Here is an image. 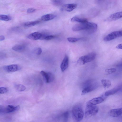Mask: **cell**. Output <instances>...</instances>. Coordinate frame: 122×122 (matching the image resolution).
<instances>
[{
  "label": "cell",
  "mask_w": 122,
  "mask_h": 122,
  "mask_svg": "<svg viewBox=\"0 0 122 122\" xmlns=\"http://www.w3.org/2000/svg\"><path fill=\"white\" fill-rule=\"evenodd\" d=\"M42 52V50L40 48H38L36 51V54L38 55H40Z\"/></svg>",
  "instance_id": "obj_30"
},
{
  "label": "cell",
  "mask_w": 122,
  "mask_h": 122,
  "mask_svg": "<svg viewBox=\"0 0 122 122\" xmlns=\"http://www.w3.org/2000/svg\"><path fill=\"white\" fill-rule=\"evenodd\" d=\"M97 27L96 24L87 21L75 25L72 27V30L74 31L85 30L89 33L91 34L96 31Z\"/></svg>",
  "instance_id": "obj_1"
},
{
  "label": "cell",
  "mask_w": 122,
  "mask_h": 122,
  "mask_svg": "<svg viewBox=\"0 0 122 122\" xmlns=\"http://www.w3.org/2000/svg\"><path fill=\"white\" fill-rule=\"evenodd\" d=\"M56 16L52 14H47L42 16L41 19L43 21H48L52 20Z\"/></svg>",
  "instance_id": "obj_17"
},
{
  "label": "cell",
  "mask_w": 122,
  "mask_h": 122,
  "mask_svg": "<svg viewBox=\"0 0 122 122\" xmlns=\"http://www.w3.org/2000/svg\"><path fill=\"white\" fill-rule=\"evenodd\" d=\"M71 113L72 118L75 121L80 122L83 119L84 113L81 104H78L75 105L72 108Z\"/></svg>",
  "instance_id": "obj_2"
},
{
  "label": "cell",
  "mask_w": 122,
  "mask_h": 122,
  "mask_svg": "<svg viewBox=\"0 0 122 122\" xmlns=\"http://www.w3.org/2000/svg\"><path fill=\"white\" fill-rule=\"evenodd\" d=\"M116 69L114 68L107 69L105 70V72L107 74H109L115 72Z\"/></svg>",
  "instance_id": "obj_25"
},
{
  "label": "cell",
  "mask_w": 122,
  "mask_h": 122,
  "mask_svg": "<svg viewBox=\"0 0 122 122\" xmlns=\"http://www.w3.org/2000/svg\"><path fill=\"white\" fill-rule=\"evenodd\" d=\"M122 87L119 86L106 91L104 93L105 96H107L113 95L122 89Z\"/></svg>",
  "instance_id": "obj_14"
},
{
  "label": "cell",
  "mask_w": 122,
  "mask_h": 122,
  "mask_svg": "<svg viewBox=\"0 0 122 122\" xmlns=\"http://www.w3.org/2000/svg\"><path fill=\"white\" fill-rule=\"evenodd\" d=\"M81 38L74 37H69L67 38L68 41L70 42L73 43L76 42L80 40Z\"/></svg>",
  "instance_id": "obj_26"
},
{
  "label": "cell",
  "mask_w": 122,
  "mask_h": 122,
  "mask_svg": "<svg viewBox=\"0 0 122 122\" xmlns=\"http://www.w3.org/2000/svg\"><path fill=\"white\" fill-rule=\"evenodd\" d=\"M122 18V11L119 12L111 15L109 17L108 20L115 21Z\"/></svg>",
  "instance_id": "obj_13"
},
{
  "label": "cell",
  "mask_w": 122,
  "mask_h": 122,
  "mask_svg": "<svg viewBox=\"0 0 122 122\" xmlns=\"http://www.w3.org/2000/svg\"><path fill=\"white\" fill-rule=\"evenodd\" d=\"M98 110L97 106L88 102L86 104L85 110V117L88 118L94 116L98 113Z\"/></svg>",
  "instance_id": "obj_4"
},
{
  "label": "cell",
  "mask_w": 122,
  "mask_h": 122,
  "mask_svg": "<svg viewBox=\"0 0 122 122\" xmlns=\"http://www.w3.org/2000/svg\"><path fill=\"white\" fill-rule=\"evenodd\" d=\"M40 73L43 77L45 82L49 83L52 82L54 79L53 74L49 72H46L44 71H41Z\"/></svg>",
  "instance_id": "obj_8"
},
{
  "label": "cell",
  "mask_w": 122,
  "mask_h": 122,
  "mask_svg": "<svg viewBox=\"0 0 122 122\" xmlns=\"http://www.w3.org/2000/svg\"><path fill=\"white\" fill-rule=\"evenodd\" d=\"M104 100L103 97H98L94 98L88 102L93 105H96L102 102Z\"/></svg>",
  "instance_id": "obj_16"
},
{
  "label": "cell",
  "mask_w": 122,
  "mask_h": 122,
  "mask_svg": "<svg viewBox=\"0 0 122 122\" xmlns=\"http://www.w3.org/2000/svg\"><path fill=\"white\" fill-rule=\"evenodd\" d=\"M8 91V88L5 87H1L0 88V93L3 94L7 93Z\"/></svg>",
  "instance_id": "obj_27"
},
{
  "label": "cell",
  "mask_w": 122,
  "mask_h": 122,
  "mask_svg": "<svg viewBox=\"0 0 122 122\" xmlns=\"http://www.w3.org/2000/svg\"><path fill=\"white\" fill-rule=\"evenodd\" d=\"M71 21L73 22H77L80 23H84L88 21L85 18L74 17L72 18Z\"/></svg>",
  "instance_id": "obj_18"
},
{
  "label": "cell",
  "mask_w": 122,
  "mask_h": 122,
  "mask_svg": "<svg viewBox=\"0 0 122 122\" xmlns=\"http://www.w3.org/2000/svg\"><path fill=\"white\" fill-rule=\"evenodd\" d=\"M25 48V46L22 45H16L12 47V49L16 51H21L24 50Z\"/></svg>",
  "instance_id": "obj_20"
},
{
  "label": "cell",
  "mask_w": 122,
  "mask_h": 122,
  "mask_svg": "<svg viewBox=\"0 0 122 122\" xmlns=\"http://www.w3.org/2000/svg\"><path fill=\"white\" fill-rule=\"evenodd\" d=\"M69 59L68 56L66 55L61 64L60 67L62 71L64 72L68 68Z\"/></svg>",
  "instance_id": "obj_12"
},
{
  "label": "cell",
  "mask_w": 122,
  "mask_h": 122,
  "mask_svg": "<svg viewBox=\"0 0 122 122\" xmlns=\"http://www.w3.org/2000/svg\"><path fill=\"white\" fill-rule=\"evenodd\" d=\"M36 10L35 9L33 8H30L28 9L27 10L28 13H31L35 12Z\"/></svg>",
  "instance_id": "obj_29"
},
{
  "label": "cell",
  "mask_w": 122,
  "mask_h": 122,
  "mask_svg": "<svg viewBox=\"0 0 122 122\" xmlns=\"http://www.w3.org/2000/svg\"><path fill=\"white\" fill-rule=\"evenodd\" d=\"M101 81L103 86L105 88H108L111 86V82L109 80L102 79Z\"/></svg>",
  "instance_id": "obj_19"
},
{
  "label": "cell",
  "mask_w": 122,
  "mask_h": 122,
  "mask_svg": "<svg viewBox=\"0 0 122 122\" xmlns=\"http://www.w3.org/2000/svg\"><path fill=\"white\" fill-rule=\"evenodd\" d=\"M39 22L40 21L38 20L28 22L25 23L24 24V25L26 27H30L34 26L38 24Z\"/></svg>",
  "instance_id": "obj_21"
},
{
  "label": "cell",
  "mask_w": 122,
  "mask_h": 122,
  "mask_svg": "<svg viewBox=\"0 0 122 122\" xmlns=\"http://www.w3.org/2000/svg\"><path fill=\"white\" fill-rule=\"evenodd\" d=\"M77 6V5L76 4H66L62 6L61 10L62 11L70 12L76 8Z\"/></svg>",
  "instance_id": "obj_10"
},
{
  "label": "cell",
  "mask_w": 122,
  "mask_h": 122,
  "mask_svg": "<svg viewBox=\"0 0 122 122\" xmlns=\"http://www.w3.org/2000/svg\"><path fill=\"white\" fill-rule=\"evenodd\" d=\"M15 87L16 90L19 92L23 91L26 89V87L25 86L23 85L20 84L15 85Z\"/></svg>",
  "instance_id": "obj_22"
},
{
  "label": "cell",
  "mask_w": 122,
  "mask_h": 122,
  "mask_svg": "<svg viewBox=\"0 0 122 122\" xmlns=\"http://www.w3.org/2000/svg\"><path fill=\"white\" fill-rule=\"evenodd\" d=\"M20 108L19 105L15 107L11 105H8L6 107H5L1 105L0 106V114L9 113L13 112L18 110Z\"/></svg>",
  "instance_id": "obj_6"
},
{
  "label": "cell",
  "mask_w": 122,
  "mask_h": 122,
  "mask_svg": "<svg viewBox=\"0 0 122 122\" xmlns=\"http://www.w3.org/2000/svg\"><path fill=\"white\" fill-rule=\"evenodd\" d=\"M69 115V113L68 111H66L64 112L63 115L62 116L63 120L64 122H66L68 120Z\"/></svg>",
  "instance_id": "obj_24"
},
{
  "label": "cell",
  "mask_w": 122,
  "mask_h": 122,
  "mask_svg": "<svg viewBox=\"0 0 122 122\" xmlns=\"http://www.w3.org/2000/svg\"><path fill=\"white\" fill-rule=\"evenodd\" d=\"M5 37L3 35L0 36V41H2L4 40L5 39Z\"/></svg>",
  "instance_id": "obj_32"
},
{
  "label": "cell",
  "mask_w": 122,
  "mask_h": 122,
  "mask_svg": "<svg viewBox=\"0 0 122 122\" xmlns=\"http://www.w3.org/2000/svg\"><path fill=\"white\" fill-rule=\"evenodd\" d=\"M55 37V36L50 35L45 36L43 38L44 39L46 40H49L54 39Z\"/></svg>",
  "instance_id": "obj_28"
},
{
  "label": "cell",
  "mask_w": 122,
  "mask_h": 122,
  "mask_svg": "<svg viewBox=\"0 0 122 122\" xmlns=\"http://www.w3.org/2000/svg\"><path fill=\"white\" fill-rule=\"evenodd\" d=\"M98 86L97 83L94 80H90L86 81L83 84L81 95H85L92 91L95 89Z\"/></svg>",
  "instance_id": "obj_3"
},
{
  "label": "cell",
  "mask_w": 122,
  "mask_h": 122,
  "mask_svg": "<svg viewBox=\"0 0 122 122\" xmlns=\"http://www.w3.org/2000/svg\"><path fill=\"white\" fill-rule=\"evenodd\" d=\"M109 115L113 117H117L122 114V108L111 109L109 112Z\"/></svg>",
  "instance_id": "obj_11"
},
{
  "label": "cell",
  "mask_w": 122,
  "mask_h": 122,
  "mask_svg": "<svg viewBox=\"0 0 122 122\" xmlns=\"http://www.w3.org/2000/svg\"><path fill=\"white\" fill-rule=\"evenodd\" d=\"M122 36V30L112 32L105 36L104 40L105 41H109Z\"/></svg>",
  "instance_id": "obj_7"
},
{
  "label": "cell",
  "mask_w": 122,
  "mask_h": 122,
  "mask_svg": "<svg viewBox=\"0 0 122 122\" xmlns=\"http://www.w3.org/2000/svg\"><path fill=\"white\" fill-rule=\"evenodd\" d=\"M116 48L117 49H122V43L118 44L116 46Z\"/></svg>",
  "instance_id": "obj_31"
},
{
  "label": "cell",
  "mask_w": 122,
  "mask_h": 122,
  "mask_svg": "<svg viewBox=\"0 0 122 122\" xmlns=\"http://www.w3.org/2000/svg\"><path fill=\"white\" fill-rule=\"evenodd\" d=\"M42 36V34L40 33L34 32L28 35L27 38L31 40H36L41 38Z\"/></svg>",
  "instance_id": "obj_15"
},
{
  "label": "cell",
  "mask_w": 122,
  "mask_h": 122,
  "mask_svg": "<svg viewBox=\"0 0 122 122\" xmlns=\"http://www.w3.org/2000/svg\"><path fill=\"white\" fill-rule=\"evenodd\" d=\"M20 67L17 64H12L4 66V70L8 72H13L17 71L20 69Z\"/></svg>",
  "instance_id": "obj_9"
},
{
  "label": "cell",
  "mask_w": 122,
  "mask_h": 122,
  "mask_svg": "<svg viewBox=\"0 0 122 122\" xmlns=\"http://www.w3.org/2000/svg\"><path fill=\"white\" fill-rule=\"evenodd\" d=\"M0 19L1 20L7 21L10 20L11 18L9 16L5 15H0Z\"/></svg>",
  "instance_id": "obj_23"
},
{
  "label": "cell",
  "mask_w": 122,
  "mask_h": 122,
  "mask_svg": "<svg viewBox=\"0 0 122 122\" xmlns=\"http://www.w3.org/2000/svg\"><path fill=\"white\" fill-rule=\"evenodd\" d=\"M96 55V53L95 52L90 53L80 57L78 60L77 62L80 65H83L86 63L93 60L95 58Z\"/></svg>",
  "instance_id": "obj_5"
}]
</instances>
